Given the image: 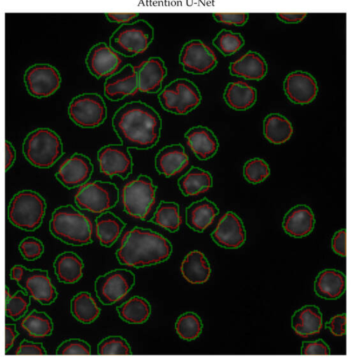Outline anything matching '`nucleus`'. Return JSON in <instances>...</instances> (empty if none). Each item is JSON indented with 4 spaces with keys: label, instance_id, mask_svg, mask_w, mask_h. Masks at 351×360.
Masks as SVG:
<instances>
[{
    "label": "nucleus",
    "instance_id": "obj_45",
    "mask_svg": "<svg viewBox=\"0 0 351 360\" xmlns=\"http://www.w3.org/2000/svg\"><path fill=\"white\" fill-rule=\"evenodd\" d=\"M19 250L26 260L32 261L41 256L44 252V245L39 239L27 237L20 242Z\"/></svg>",
    "mask_w": 351,
    "mask_h": 360
},
{
    "label": "nucleus",
    "instance_id": "obj_29",
    "mask_svg": "<svg viewBox=\"0 0 351 360\" xmlns=\"http://www.w3.org/2000/svg\"><path fill=\"white\" fill-rule=\"evenodd\" d=\"M225 103L236 110H245L256 102L257 92L254 87L243 81L230 82L224 92Z\"/></svg>",
    "mask_w": 351,
    "mask_h": 360
},
{
    "label": "nucleus",
    "instance_id": "obj_47",
    "mask_svg": "<svg viewBox=\"0 0 351 360\" xmlns=\"http://www.w3.org/2000/svg\"><path fill=\"white\" fill-rule=\"evenodd\" d=\"M303 355H329L330 349L323 340L303 342L301 347Z\"/></svg>",
    "mask_w": 351,
    "mask_h": 360
},
{
    "label": "nucleus",
    "instance_id": "obj_15",
    "mask_svg": "<svg viewBox=\"0 0 351 360\" xmlns=\"http://www.w3.org/2000/svg\"><path fill=\"white\" fill-rule=\"evenodd\" d=\"M100 172L110 177L126 179L132 173L133 160L128 148L121 144H109L98 152Z\"/></svg>",
    "mask_w": 351,
    "mask_h": 360
},
{
    "label": "nucleus",
    "instance_id": "obj_21",
    "mask_svg": "<svg viewBox=\"0 0 351 360\" xmlns=\"http://www.w3.org/2000/svg\"><path fill=\"white\" fill-rule=\"evenodd\" d=\"M138 91L155 94L161 88L167 69L164 60L159 57H151L135 68Z\"/></svg>",
    "mask_w": 351,
    "mask_h": 360
},
{
    "label": "nucleus",
    "instance_id": "obj_23",
    "mask_svg": "<svg viewBox=\"0 0 351 360\" xmlns=\"http://www.w3.org/2000/svg\"><path fill=\"white\" fill-rule=\"evenodd\" d=\"M185 138L190 150L201 160L211 158L218 151V141L214 133L206 127H191L185 133Z\"/></svg>",
    "mask_w": 351,
    "mask_h": 360
},
{
    "label": "nucleus",
    "instance_id": "obj_50",
    "mask_svg": "<svg viewBox=\"0 0 351 360\" xmlns=\"http://www.w3.org/2000/svg\"><path fill=\"white\" fill-rule=\"evenodd\" d=\"M332 249L343 257L346 255V231L342 229L336 233L332 239Z\"/></svg>",
    "mask_w": 351,
    "mask_h": 360
},
{
    "label": "nucleus",
    "instance_id": "obj_41",
    "mask_svg": "<svg viewBox=\"0 0 351 360\" xmlns=\"http://www.w3.org/2000/svg\"><path fill=\"white\" fill-rule=\"evenodd\" d=\"M176 330L182 339L194 340L200 335L202 330L201 319L194 312H186L177 319Z\"/></svg>",
    "mask_w": 351,
    "mask_h": 360
},
{
    "label": "nucleus",
    "instance_id": "obj_42",
    "mask_svg": "<svg viewBox=\"0 0 351 360\" xmlns=\"http://www.w3.org/2000/svg\"><path fill=\"white\" fill-rule=\"evenodd\" d=\"M244 176L247 181L256 184L263 181L270 174V168L265 160L253 158L244 166Z\"/></svg>",
    "mask_w": 351,
    "mask_h": 360
},
{
    "label": "nucleus",
    "instance_id": "obj_5",
    "mask_svg": "<svg viewBox=\"0 0 351 360\" xmlns=\"http://www.w3.org/2000/svg\"><path fill=\"white\" fill-rule=\"evenodd\" d=\"M46 204L44 198L31 190L17 193L11 199L8 217L16 227L27 231L37 229L41 224Z\"/></svg>",
    "mask_w": 351,
    "mask_h": 360
},
{
    "label": "nucleus",
    "instance_id": "obj_19",
    "mask_svg": "<svg viewBox=\"0 0 351 360\" xmlns=\"http://www.w3.org/2000/svg\"><path fill=\"white\" fill-rule=\"evenodd\" d=\"M284 89L290 101L296 104H307L317 96L318 87L315 79L308 72L295 71L284 82Z\"/></svg>",
    "mask_w": 351,
    "mask_h": 360
},
{
    "label": "nucleus",
    "instance_id": "obj_11",
    "mask_svg": "<svg viewBox=\"0 0 351 360\" xmlns=\"http://www.w3.org/2000/svg\"><path fill=\"white\" fill-rule=\"evenodd\" d=\"M70 119L83 128H94L104 122L107 107L103 98L95 93H84L74 97L68 108Z\"/></svg>",
    "mask_w": 351,
    "mask_h": 360
},
{
    "label": "nucleus",
    "instance_id": "obj_28",
    "mask_svg": "<svg viewBox=\"0 0 351 360\" xmlns=\"http://www.w3.org/2000/svg\"><path fill=\"white\" fill-rule=\"evenodd\" d=\"M346 278L336 269H325L320 272L314 282L316 294L324 299L335 300L345 290Z\"/></svg>",
    "mask_w": 351,
    "mask_h": 360
},
{
    "label": "nucleus",
    "instance_id": "obj_37",
    "mask_svg": "<svg viewBox=\"0 0 351 360\" xmlns=\"http://www.w3.org/2000/svg\"><path fill=\"white\" fill-rule=\"evenodd\" d=\"M20 326L28 335L34 338H42L51 335L53 328L51 319L45 312L37 310L26 315L22 319Z\"/></svg>",
    "mask_w": 351,
    "mask_h": 360
},
{
    "label": "nucleus",
    "instance_id": "obj_35",
    "mask_svg": "<svg viewBox=\"0 0 351 360\" xmlns=\"http://www.w3.org/2000/svg\"><path fill=\"white\" fill-rule=\"evenodd\" d=\"M119 316L129 323H143L151 313L150 303L143 297L134 296L117 307Z\"/></svg>",
    "mask_w": 351,
    "mask_h": 360
},
{
    "label": "nucleus",
    "instance_id": "obj_27",
    "mask_svg": "<svg viewBox=\"0 0 351 360\" xmlns=\"http://www.w3.org/2000/svg\"><path fill=\"white\" fill-rule=\"evenodd\" d=\"M296 333L307 338L319 333L322 328V315L317 306L306 305L297 310L291 318Z\"/></svg>",
    "mask_w": 351,
    "mask_h": 360
},
{
    "label": "nucleus",
    "instance_id": "obj_48",
    "mask_svg": "<svg viewBox=\"0 0 351 360\" xmlns=\"http://www.w3.org/2000/svg\"><path fill=\"white\" fill-rule=\"evenodd\" d=\"M17 355H45L46 351L41 343L22 340L15 351Z\"/></svg>",
    "mask_w": 351,
    "mask_h": 360
},
{
    "label": "nucleus",
    "instance_id": "obj_46",
    "mask_svg": "<svg viewBox=\"0 0 351 360\" xmlns=\"http://www.w3.org/2000/svg\"><path fill=\"white\" fill-rule=\"evenodd\" d=\"M213 17L218 22L242 26L247 22L249 15L246 13H213Z\"/></svg>",
    "mask_w": 351,
    "mask_h": 360
},
{
    "label": "nucleus",
    "instance_id": "obj_39",
    "mask_svg": "<svg viewBox=\"0 0 351 360\" xmlns=\"http://www.w3.org/2000/svg\"><path fill=\"white\" fill-rule=\"evenodd\" d=\"M29 295L21 290L11 295L8 287L5 288V313L6 315L16 321L26 313L30 303Z\"/></svg>",
    "mask_w": 351,
    "mask_h": 360
},
{
    "label": "nucleus",
    "instance_id": "obj_4",
    "mask_svg": "<svg viewBox=\"0 0 351 360\" xmlns=\"http://www.w3.org/2000/svg\"><path fill=\"white\" fill-rule=\"evenodd\" d=\"M22 153L33 166L48 168L63 154L60 136L48 128H38L27 134L22 144Z\"/></svg>",
    "mask_w": 351,
    "mask_h": 360
},
{
    "label": "nucleus",
    "instance_id": "obj_31",
    "mask_svg": "<svg viewBox=\"0 0 351 360\" xmlns=\"http://www.w3.org/2000/svg\"><path fill=\"white\" fill-rule=\"evenodd\" d=\"M213 185L211 174L197 167H192L178 180V186L185 196L197 195L208 191Z\"/></svg>",
    "mask_w": 351,
    "mask_h": 360
},
{
    "label": "nucleus",
    "instance_id": "obj_44",
    "mask_svg": "<svg viewBox=\"0 0 351 360\" xmlns=\"http://www.w3.org/2000/svg\"><path fill=\"white\" fill-rule=\"evenodd\" d=\"M91 347L84 340L72 338L62 342L56 349L58 355H89Z\"/></svg>",
    "mask_w": 351,
    "mask_h": 360
},
{
    "label": "nucleus",
    "instance_id": "obj_6",
    "mask_svg": "<svg viewBox=\"0 0 351 360\" xmlns=\"http://www.w3.org/2000/svg\"><path fill=\"white\" fill-rule=\"evenodd\" d=\"M154 39V28L145 20L122 24L110 37V46L119 55L133 57L145 51Z\"/></svg>",
    "mask_w": 351,
    "mask_h": 360
},
{
    "label": "nucleus",
    "instance_id": "obj_3",
    "mask_svg": "<svg viewBox=\"0 0 351 360\" xmlns=\"http://www.w3.org/2000/svg\"><path fill=\"white\" fill-rule=\"evenodd\" d=\"M49 229L53 236L72 245H84L92 240L90 219L70 205L54 210Z\"/></svg>",
    "mask_w": 351,
    "mask_h": 360
},
{
    "label": "nucleus",
    "instance_id": "obj_30",
    "mask_svg": "<svg viewBox=\"0 0 351 360\" xmlns=\"http://www.w3.org/2000/svg\"><path fill=\"white\" fill-rule=\"evenodd\" d=\"M180 271L183 277L193 284L203 283L211 275V267L204 254L198 250L189 252L183 260Z\"/></svg>",
    "mask_w": 351,
    "mask_h": 360
},
{
    "label": "nucleus",
    "instance_id": "obj_2",
    "mask_svg": "<svg viewBox=\"0 0 351 360\" xmlns=\"http://www.w3.org/2000/svg\"><path fill=\"white\" fill-rule=\"evenodd\" d=\"M171 252V243L163 236L148 229L135 227L124 236L116 255L121 264L142 267L166 260Z\"/></svg>",
    "mask_w": 351,
    "mask_h": 360
},
{
    "label": "nucleus",
    "instance_id": "obj_10",
    "mask_svg": "<svg viewBox=\"0 0 351 360\" xmlns=\"http://www.w3.org/2000/svg\"><path fill=\"white\" fill-rule=\"evenodd\" d=\"M11 278L41 304H50L57 297V291L45 270L29 269L22 265H15L11 270Z\"/></svg>",
    "mask_w": 351,
    "mask_h": 360
},
{
    "label": "nucleus",
    "instance_id": "obj_9",
    "mask_svg": "<svg viewBox=\"0 0 351 360\" xmlns=\"http://www.w3.org/2000/svg\"><path fill=\"white\" fill-rule=\"evenodd\" d=\"M74 200L79 208L101 214L117 205L119 201V190L111 182L95 181L86 183L79 187Z\"/></svg>",
    "mask_w": 351,
    "mask_h": 360
},
{
    "label": "nucleus",
    "instance_id": "obj_20",
    "mask_svg": "<svg viewBox=\"0 0 351 360\" xmlns=\"http://www.w3.org/2000/svg\"><path fill=\"white\" fill-rule=\"evenodd\" d=\"M138 91L136 70L131 64L107 77L104 93L110 101H117L124 97L135 94Z\"/></svg>",
    "mask_w": 351,
    "mask_h": 360
},
{
    "label": "nucleus",
    "instance_id": "obj_8",
    "mask_svg": "<svg viewBox=\"0 0 351 360\" xmlns=\"http://www.w3.org/2000/svg\"><path fill=\"white\" fill-rule=\"evenodd\" d=\"M158 98L166 111L186 115L200 104L201 96L194 83L185 78H178L166 85Z\"/></svg>",
    "mask_w": 351,
    "mask_h": 360
},
{
    "label": "nucleus",
    "instance_id": "obj_13",
    "mask_svg": "<svg viewBox=\"0 0 351 360\" xmlns=\"http://www.w3.org/2000/svg\"><path fill=\"white\" fill-rule=\"evenodd\" d=\"M179 63L185 72L203 75L212 70L216 66L218 60L209 46L199 39H193L182 47Z\"/></svg>",
    "mask_w": 351,
    "mask_h": 360
},
{
    "label": "nucleus",
    "instance_id": "obj_26",
    "mask_svg": "<svg viewBox=\"0 0 351 360\" xmlns=\"http://www.w3.org/2000/svg\"><path fill=\"white\" fill-rule=\"evenodd\" d=\"M229 70L232 75L246 79L260 80L265 76L267 66L260 54L251 51L231 63Z\"/></svg>",
    "mask_w": 351,
    "mask_h": 360
},
{
    "label": "nucleus",
    "instance_id": "obj_33",
    "mask_svg": "<svg viewBox=\"0 0 351 360\" xmlns=\"http://www.w3.org/2000/svg\"><path fill=\"white\" fill-rule=\"evenodd\" d=\"M96 235L100 244L110 247L125 227L124 222L111 212L101 213L95 220Z\"/></svg>",
    "mask_w": 351,
    "mask_h": 360
},
{
    "label": "nucleus",
    "instance_id": "obj_18",
    "mask_svg": "<svg viewBox=\"0 0 351 360\" xmlns=\"http://www.w3.org/2000/svg\"><path fill=\"white\" fill-rule=\"evenodd\" d=\"M211 237L219 246L237 248L246 240V232L241 219L234 212H226L219 220Z\"/></svg>",
    "mask_w": 351,
    "mask_h": 360
},
{
    "label": "nucleus",
    "instance_id": "obj_7",
    "mask_svg": "<svg viewBox=\"0 0 351 360\" xmlns=\"http://www.w3.org/2000/svg\"><path fill=\"white\" fill-rule=\"evenodd\" d=\"M157 186L144 174L128 182L122 189L124 211L135 219H145L155 202Z\"/></svg>",
    "mask_w": 351,
    "mask_h": 360
},
{
    "label": "nucleus",
    "instance_id": "obj_34",
    "mask_svg": "<svg viewBox=\"0 0 351 360\" xmlns=\"http://www.w3.org/2000/svg\"><path fill=\"white\" fill-rule=\"evenodd\" d=\"M290 121L278 113L268 115L263 122L265 138L274 144H281L288 141L293 134Z\"/></svg>",
    "mask_w": 351,
    "mask_h": 360
},
{
    "label": "nucleus",
    "instance_id": "obj_36",
    "mask_svg": "<svg viewBox=\"0 0 351 360\" xmlns=\"http://www.w3.org/2000/svg\"><path fill=\"white\" fill-rule=\"evenodd\" d=\"M71 312L79 322L90 323L99 316L100 308L90 293L81 292L71 300Z\"/></svg>",
    "mask_w": 351,
    "mask_h": 360
},
{
    "label": "nucleus",
    "instance_id": "obj_52",
    "mask_svg": "<svg viewBox=\"0 0 351 360\" xmlns=\"http://www.w3.org/2000/svg\"><path fill=\"white\" fill-rule=\"evenodd\" d=\"M307 15L305 13H277L279 20L285 23H298L301 22Z\"/></svg>",
    "mask_w": 351,
    "mask_h": 360
},
{
    "label": "nucleus",
    "instance_id": "obj_38",
    "mask_svg": "<svg viewBox=\"0 0 351 360\" xmlns=\"http://www.w3.org/2000/svg\"><path fill=\"white\" fill-rule=\"evenodd\" d=\"M150 221L168 231H177L182 223L179 205L174 202L161 201Z\"/></svg>",
    "mask_w": 351,
    "mask_h": 360
},
{
    "label": "nucleus",
    "instance_id": "obj_12",
    "mask_svg": "<svg viewBox=\"0 0 351 360\" xmlns=\"http://www.w3.org/2000/svg\"><path fill=\"white\" fill-rule=\"evenodd\" d=\"M134 284L135 275L132 271L117 269L98 276L95 290L100 302L110 305L123 299Z\"/></svg>",
    "mask_w": 351,
    "mask_h": 360
},
{
    "label": "nucleus",
    "instance_id": "obj_1",
    "mask_svg": "<svg viewBox=\"0 0 351 360\" xmlns=\"http://www.w3.org/2000/svg\"><path fill=\"white\" fill-rule=\"evenodd\" d=\"M112 124L121 143L128 148L147 150L159 140L162 127L159 114L142 101H131L114 114Z\"/></svg>",
    "mask_w": 351,
    "mask_h": 360
},
{
    "label": "nucleus",
    "instance_id": "obj_49",
    "mask_svg": "<svg viewBox=\"0 0 351 360\" xmlns=\"http://www.w3.org/2000/svg\"><path fill=\"white\" fill-rule=\"evenodd\" d=\"M326 327L335 336L344 335L346 332V315H336L326 324Z\"/></svg>",
    "mask_w": 351,
    "mask_h": 360
},
{
    "label": "nucleus",
    "instance_id": "obj_32",
    "mask_svg": "<svg viewBox=\"0 0 351 360\" xmlns=\"http://www.w3.org/2000/svg\"><path fill=\"white\" fill-rule=\"evenodd\" d=\"M53 266L58 279L65 283H74L78 281L83 274V262L73 252L60 254L55 259Z\"/></svg>",
    "mask_w": 351,
    "mask_h": 360
},
{
    "label": "nucleus",
    "instance_id": "obj_43",
    "mask_svg": "<svg viewBox=\"0 0 351 360\" xmlns=\"http://www.w3.org/2000/svg\"><path fill=\"white\" fill-rule=\"evenodd\" d=\"M100 355H129L131 347L127 341L121 336H109L98 345Z\"/></svg>",
    "mask_w": 351,
    "mask_h": 360
},
{
    "label": "nucleus",
    "instance_id": "obj_24",
    "mask_svg": "<svg viewBox=\"0 0 351 360\" xmlns=\"http://www.w3.org/2000/svg\"><path fill=\"white\" fill-rule=\"evenodd\" d=\"M314 222L312 210L305 205H298L286 214L282 226L291 236L301 238L312 232Z\"/></svg>",
    "mask_w": 351,
    "mask_h": 360
},
{
    "label": "nucleus",
    "instance_id": "obj_25",
    "mask_svg": "<svg viewBox=\"0 0 351 360\" xmlns=\"http://www.w3.org/2000/svg\"><path fill=\"white\" fill-rule=\"evenodd\" d=\"M218 213L219 210L216 205L204 198L192 202L186 208V224L194 231L202 232L213 223Z\"/></svg>",
    "mask_w": 351,
    "mask_h": 360
},
{
    "label": "nucleus",
    "instance_id": "obj_53",
    "mask_svg": "<svg viewBox=\"0 0 351 360\" xmlns=\"http://www.w3.org/2000/svg\"><path fill=\"white\" fill-rule=\"evenodd\" d=\"M18 333L14 324H6L5 326V352L8 351L14 344Z\"/></svg>",
    "mask_w": 351,
    "mask_h": 360
},
{
    "label": "nucleus",
    "instance_id": "obj_17",
    "mask_svg": "<svg viewBox=\"0 0 351 360\" xmlns=\"http://www.w3.org/2000/svg\"><path fill=\"white\" fill-rule=\"evenodd\" d=\"M121 63L119 54L105 42L93 45L86 57L89 72L98 79L108 77L117 72Z\"/></svg>",
    "mask_w": 351,
    "mask_h": 360
},
{
    "label": "nucleus",
    "instance_id": "obj_54",
    "mask_svg": "<svg viewBox=\"0 0 351 360\" xmlns=\"http://www.w3.org/2000/svg\"><path fill=\"white\" fill-rule=\"evenodd\" d=\"M15 160V150L11 143L5 142V166L7 171L13 164Z\"/></svg>",
    "mask_w": 351,
    "mask_h": 360
},
{
    "label": "nucleus",
    "instance_id": "obj_16",
    "mask_svg": "<svg viewBox=\"0 0 351 360\" xmlns=\"http://www.w3.org/2000/svg\"><path fill=\"white\" fill-rule=\"evenodd\" d=\"M93 171V165L88 157L74 153L60 165L55 178L65 187L72 189L87 183Z\"/></svg>",
    "mask_w": 351,
    "mask_h": 360
},
{
    "label": "nucleus",
    "instance_id": "obj_22",
    "mask_svg": "<svg viewBox=\"0 0 351 360\" xmlns=\"http://www.w3.org/2000/svg\"><path fill=\"white\" fill-rule=\"evenodd\" d=\"M189 164V158L183 146L179 143L163 147L154 158L158 173L171 177L181 172Z\"/></svg>",
    "mask_w": 351,
    "mask_h": 360
},
{
    "label": "nucleus",
    "instance_id": "obj_51",
    "mask_svg": "<svg viewBox=\"0 0 351 360\" xmlns=\"http://www.w3.org/2000/svg\"><path fill=\"white\" fill-rule=\"evenodd\" d=\"M106 18L116 23L126 24L130 22L139 15L138 13H107L105 14Z\"/></svg>",
    "mask_w": 351,
    "mask_h": 360
},
{
    "label": "nucleus",
    "instance_id": "obj_40",
    "mask_svg": "<svg viewBox=\"0 0 351 360\" xmlns=\"http://www.w3.org/2000/svg\"><path fill=\"white\" fill-rule=\"evenodd\" d=\"M213 45L224 56H230L237 52L244 44L240 33L222 30L213 39Z\"/></svg>",
    "mask_w": 351,
    "mask_h": 360
},
{
    "label": "nucleus",
    "instance_id": "obj_14",
    "mask_svg": "<svg viewBox=\"0 0 351 360\" xmlns=\"http://www.w3.org/2000/svg\"><path fill=\"white\" fill-rule=\"evenodd\" d=\"M28 93L36 98H45L60 87L61 78L58 70L46 63H37L28 68L24 75Z\"/></svg>",
    "mask_w": 351,
    "mask_h": 360
}]
</instances>
